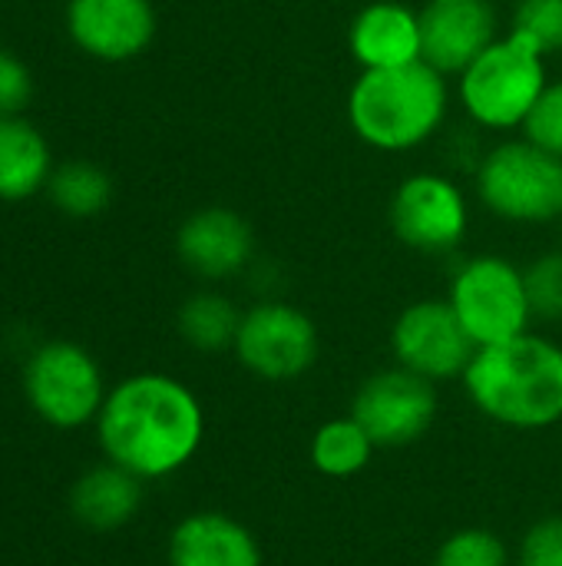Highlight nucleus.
I'll return each instance as SVG.
<instances>
[{
  "instance_id": "f257e3e1",
  "label": "nucleus",
  "mask_w": 562,
  "mask_h": 566,
  "mask_svg": "<svg viewBox=\"0 0 562 566\" xmlns=\"http://www.w3.org/2000/svg\"><path fill=\"white\" fill-rule=\"evenodd\" d=\"M96 438L109 464L139 481H162L199 454L205 441V411L185 381L162 371H142L106 391L96 415Z\"/></svg>"
},
{
  "instance_id": "f03ea898",
  "label": "nucleus",
  "mask_w": 562,
  "mask_h": 566,
  "mask_svg": "<svg viewBox=\"0 0 562 566\" xmlns=\"http://www.w3.org/2000/svg\"><path fill=\"white\" fill-rule=\"evenodd\" d=\"M470 405L510 431H547L562 421V345L543 335H520L477 348L464 371Z\"/></svg>"
},
{
  "instance_id": "7ed1b4c3",
  "label": "nucleus",
  "mask_w": 562,
  "mask_h": 566,
  "mask_svg": "<svg viewBox=\"0 0 562 566\" xmlns=\"http://www.w3.org/2000/svg\"><path fill=\"white\" fill-rule=\"evenodd\" d=\"M450 86L441 70L417 60L394 70H361L348 90V126L378 153H411L447 119Z\"/></svg>"
},
{
  "instance_id": "20e7f679",
  "label": "nucleus",
  "mask_w": 562,
  "mask_h": 566,
  "mask_svg": "<svg viewBox=\"0 0 562 566\" xmlns=\"http://www.w3.org/2000/svg\"><path fill=\"white\" fill-rule=\"evenodd\" d=\"M547 83V53L510 30L457 73V99L480 129L507 133L523 129Z\"/></svg>"
},
{
  "instance_id": "39448f33",
  "label": "nucleus",
  "mask_w": 562,
  "mask_h": 566,
  "mask_svg": "<svg viewBox=\"0 0 562 566\" xmlns=\"http://www.w3.org/2000/svg\"><path fill=\"white\" fill-rule=\"evenodd\" d=\"M477 192L503 222L550 226L562 219V159L530 139H507L480 156Z\"/></svg>"
},
{
  "instance_id": "423d86ee",
  "label": "nucleus",
  "mask_w": 562,
  "mask_h": 566,
  "mask_svg": "<svg viewBox=\"0 0 562 566\" xmlns=\"http://www.w3.org/2000/svg\"><path fill=\"white\" fill-rule=\"evenodd\" d=\"M447 302L477 348L520 338L533 325L523 269L503 255L467 259L450 279Z\"/></svg>"
},
{
  "instance_id": "0eeeda50",
  "label": "nucleus",
  "mask_w": 562,
  "mask_h": 566,
  "mask_svg": "<svg viewBox=\"0 0 562 566\" xmlns=\"http://www.w3.org/2000/svg\"><path fill=\"white\" fill-rule=\"evenodd\" d=\"M238 365L272 385L308 375L321 358V332L308 312L291 302L265 298L242 312L235 335Z\"/></svg>"
},
{
  "instance_id": "6e6552de",
  "label": "nucleus",
  "mask_w": 562,
  "mask_h": 566,
  "mask_svg": "<svg viewBox=\"0 0 562 566\" xmlns=\"http://www.w3.org/2000/svg\"><path fill=\"white\" fill-rule=\"evenodd\" d=\"M23 391L30 408L53 428H83L96 421L106 385L96 358L76 342L40 345L23 368Z\"/></svg>"
},
{
  "instance_id": "1a4fd4ad",
  "label": "nucleus",
  "mask_w": 562,
  "mask_h": 566,
  "mask_svg": "<svg viewBox=\"0 0 562 566\" xmlns=\"http://www.w3.org/2000/svg\"><path fill=\"white\" fill-rule=\"evenodd\" d=\"M434 381L394 365L361 381L351 401V418L378 448H407L427 438L437 421Z\"/></svg>"
},
{
  "instance_id": "9d476101",
  "label": "nucleus",
  "mask_w": 562,
  "mask_h": 566,
  "mask_svg": "<svg viewBox=\"0 0 562 566\" xmlns=\"http://www.w3.org/2000/svg\"><path fill=\"white\" fill-rule=\"evenodd\" d=\"M388 219L401 245L427 255L457 249L470 229L464 189L444 172H414L391 196Z\"/></svg>"
},
{
  "instance_id": "9b49d317",
  "label": "nucleus",
  "mask_w": 562,
  "mask_h": 566,
  "mask_svg": "<svg viewBox=\"0 0 562 566\" xmlns=\"http://www.w3.org/2000/svg\"><path fill=\"white\" fill-rule=\"evenodd\" d=\"M391 355L401 368L437 385L464 378L477 345L447 298H421L394 318Z\"/></svg>"
},
{
  "instance_id": "f8f14e48",
  "label": "nucleus",
  "mask_w": 562,
  "mask_h": 566,
  "mask_svg": "<svg viewBox=\"0 0 562 566\" xmlns=\"http://www.w3.org/2000/svg\"><path fill=\"white\" fill-rule=\"evenodd\" d=\"M152 0H66V33L93 60L126 63L156 40Z\"/></svg>"
},
{
  "instance_id": "ddd939ff",
  "label": "nucleus",
  "mask_w": 562,
  "mask_h": 566,
  "mask_svg": "<svg viewBox=\"0 0 562 566\" xmlns=\"http://www.w3.org/2000/svg\"><path fill=\"white\" fill-rule=\"evenodd\" d=\"M252 252L255 232L242 219V212L229 206L195 209L176 232L179 262L205 282H225L242 275L252 262Z\"/></svg>"
},
{
  "instance_id": "4468645a",
  "label": "nucleus",
  "mask_w": 562,
  "mask_h": 566,
  "mask_svg": "<svg viewBox=\"0 0 562 566\" xmlns=\"http://www.w3.org/2000/svg\"><path fill=\"white\" fill-rule=\"evenodd\" d=\"M424 63L434 70L460 73L497 40L494 0H427L421 10Z\"/></svg>"
},
{
  "instance_id": "2eb2a0df",
  "label": "nucleus",
  "mask_w": 562,
  "mask_h": 566,
  "mask_svg": "<svg viewBox=\"0 0 562 566\" xmlns=\"http://www.w3.org/2000/svg\"><path fill=\"white\" fill-rule=\"evenodd\" d=\"M348 50L361 70H394L424 60L421 13L401 0H371L348 23Z\"/></svg>"
},
{
  "instance_id": "dca6fc26",
  "label": "nucleus",
  "mask_w": 562,
  "mask_h": 566,
  "mask_svg": "<svg viewBox=\"0 0 562 566\" xmlns=\"http://www.w3.org/2000/svg\"><path fill=\"white\" fill-rule=\"evenodd\" d=\"M169 566H265L255 534L225 511H195L169 534Z\"/></svg>"
},
{
  "instance_id": "f3484780",
  "label": "nucleus",
  "mask_w": 562,
  "mask_h": 566,
  "mask_svg": "<svg viewBox=\"0 0 562 566\" xmlns=\"http://www.w3.org/2000/svg\"><path fill=\"white\" fill-rule=\"evenodd\" d=\"M142 504V481L116 464L89 468L70 491V511L76 524L89 531H119L126 527Z\"/></svg>"
},
{
  "instance_id": "a211bd4d",
  "label": "nucleus",
  "mask_w": 562,
  "mask_h": 566,
  "mask_svg": "<svg viewBox=\"0 0 562 566\" xmlns=\"http://www.w3.org/2000/svg\"><path fill=\"white\" fill-rule=\"evenodd\" d=\"M53 156L46 136L23 116H0V199L23 202L46 189Z\"/></svg>"
},
{
  "instance_id": "6ab92c4d",
  "label": "nucleus",
  "mask_w": 562,
  "mask_h": 566,
  "mask_svg": "<svg viewBox=\"0 0 562 566\" xmlns=\"http://www.w3.org/2000/svg\"><path fill=\"white\" fill-rule=\"evenodd\" d=\"M238 325H242V312L222 292H195L182 302V308L176 315V328H179L182 342L205 355L232 352Z\"/></svg>"
},
{
  "instance_id": "aec40b11",
  "label": "nucleus",
  "mask_w": 562,
  "mask_h": 566,
  "mask_svg": "<svg viewBox=\"0 0 562 566\" xmlns=\"http://www.w3.org/2000/svg\"><path fill=\"white\" fill-rule=\"evenodd\" d=\"M374 451H378V444L368 438V431L351 415L325 421L311 434V444H308L311 468L325 478H335V481L361 474L371 464Z\"/></svg>"
},
{
  "instance_id": "412c9836",
  "label": "nucleus",
  "mask_w": 562,
  "mask_h": 566,
  "mask_svg": "<svg viewBox=\"0 0 562 566\" xmlns=\"http://www.w3.org/2000/svg\"><path fill=\"white\" fill-rule=\"evenodd\" d=\"M50 202L70 219H96L113 202V179L86 159H70L53 169L46 182Z\"/></svg>"
},
{
  "instance_id": "4be33fe9",
  "label": "nucleus",
  "mask_w": 562,
  "mask_h": 566,
  "mask_svg": "<svg viewBox=\"0 0 562 566\" xmlns=\"http://www.w3.org/2000/svg\"><path fill=\"white\" fill-rule=\"evenodd\" d=\"M434 566H510V551L500 534L487 527H464L437 547Z\"/></svg>"
},
{
  "instance_id": "5701e85b",
  "label": "nucleus",
  "mask_w": 562,
  "mask_h": 566,
  "mask_svg": "<svg viewBox=\"0 0 562 566\" xmlns=\"http://www.w3.org/2000/svg\"><path fill=\"white\" fill-rule=\"evenodd\" d=\"M533 322L562 318V252H547L523 269Z\"/></svg>"
},
{
  "instance_id": "b1692460",
  "label": "nucleus",
  "mask_w": 562,
  "mask_h": 566,
  "mask_svg": "<svg viewBox=\"0 0 562 566\" xmlns=\"http://www.w3.org/2000/svg\"><path fill=\"white\" fill-rule=\"evenodd\" d=\"M527 40H533L547 56L562 50V0H517L513 27Z\"/></svg>"
},
{
  "instance_id": "393cba45",
  "label": "nucleus",
  "mask_w": 562,
  "mask_h": 566,
  "mask_svg": "<svg viewBox=\"0 0 562 566\" xmlns=\"http://www.w3.org/2000/svg\"><path fill=\"white\" fill-rule=\"evenodd\" d=\"M523 139L562 159V80L547 83L543 96L523 123Z\"/></svg>"
},
{
  "instance_id": "a878e982",
  "label": "nucleus",
  "mask_w": 562,
  "mask_h": 566,
  "mask_svg": "<svg viewBox=\"0 0 562 566\" xmlns=\"http://www.w3.org/2000/svg\"><path fill=\"white\" fill-rule=\"evenodd\" d=\"M517 566H562V517H543L523 534Z\"/></svg>"
},
{
  "instance_id": "bb28decb",
  "label": "nucleus",
  "mask_w": 562,
  "mask_h": 566,
  "mask_svg": "<svg viewBox=\"0 0 562 566\" xmlns=\"http://www.w3.org/2000/svg\"><path fill=\"white\" fill-rule=\"evenodd\" d=\"M30 96H33V76L26 63L17 53L0 50V116H20Z\"/></svg>"
}]
</instances>
